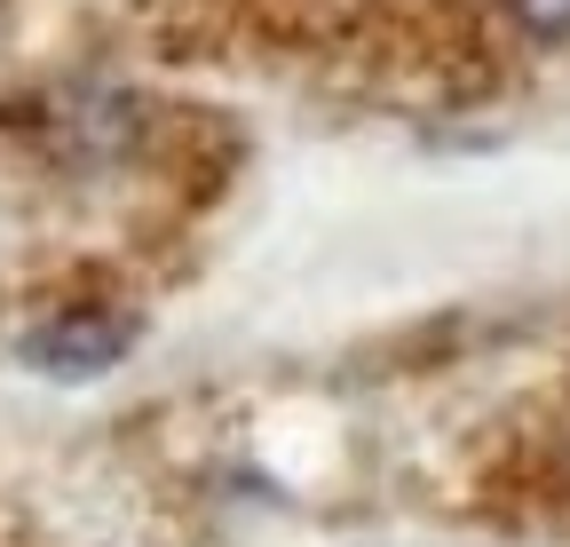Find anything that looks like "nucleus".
Here are the masks:
<instances>
[{
    "mask_svg": "<svg viewBox=\"0 0 570 547\" xmlns=\"http://www.w3.org/2000/svg\"><path fill=\"white\" fill-rule=\"evenodd\" d=\"M127 341H135V325H88V318H63L56 333H40L32 341V358L48 365V373H71V381H80V373H104L119 350H127Z\"/></svg>",
    "mask_w": 570,
    "mask_h": 547,
    "instance_id": "f257e3e1",
    "label": "nucleus"
},
{
    "mask_svg": "<svg viewBox=\"0 0 570 547\" xmlns=\"http://www.w3.org/2000/svg\"><path fill=\"white\" fill-rule=\"evenodd\" d=\"M523 17L539 32H570V0H523Z\"/></svg>",
    "mask_w": 570,
    "mask_h": 547,
    "instance_id": "f03ea898",
    "label": "nucleus"
}]
</instances>
